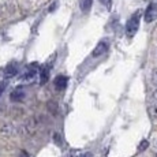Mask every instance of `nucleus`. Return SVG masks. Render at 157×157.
<instances>
[{
    "instance_id": "8",
    "label": "nucleus",
    "mask_w": 157,
    "mask_h": 157,
    "mask_svg": "<svg viewBox=\"0 0 157 157\" xmlns=\"http://www.w3.org/2000/svg\"><path fill=\"white\" fill-rule=\"evenodd\" d=\"M10 98H11V101H14V102L22 101L23 98H25V90H23V87H17L15 90H13L10 94Z\"/></svg>"
},
{
    "instance_id": "1",
    "label": "nucleus",
    "mask_w": 157,
    "mask_h": 157,
    "mask_svg": "<svg viewBox=\"0 0 157 157\" xmlns=\"http://www.w3.org/2000/svg\"><path fill=\"white\" fill-rule=\"evenodd\" d=\"M141 15H142V13H141V10H138L128 18L127 23H126V34H127V37L130 38L134 37L135 33L138 32L140 22H141Z\"/></svg>"
},
{
    "instance_id": "10",
    "label": "nucleus",
    "mask_w": 157,
    "mask_h": 157,
    "mask_svg": "<svg viewBox=\"0 0 157 157\" xmlns=\"http://www.w3.org/2000/svg\"><path fill=\"white\" fill-rule=\"evenodd\" d=\"M100 3L107 10H111V7H112V0H100Z\"/></svg>"
},
{
    "instance_id": "12",
    "label": "nucleus",
    "mask_w": 157,
    "mask_h": 157,
    "mask_svg": "<svg viewBox=\"0 0 157 157\" xmlns=\"http://www.w3.org/2000/svg\"><path fill=\"white\" fill-rule=\"evenodd\" d=\"M6 87H7V82L6 81H3V82H0V96L3 94V92L6 90Z\"/></svg>"
},
{
    "instance_id": "13",
    "label": "nucleus",
    "mask_w": 157,
    "mask_h": 157,
    "mask_svg": "<svg viewBox=\"0 0 157 157\" xmlns=\"http://www.w3.org/2000/svg\"><path fill=\"white\" fill-rule=\"evenodd\" d=\"M152 81H153V83L157 86V68H155L153 70V74H152Z\"/></svg>"
},
{
    "instance_id": "11",
    "label": "nucleus",
    "mask_w": 157,
    "mask_h": 157,
    "mask_svg": "<svg viewBox=\"0 0 157 157\" xmlns=\"http://www.w3.org/2000/svg\"><path fill=\"white\" fill-rule=\"evenodd\" d=\"M150 115H152L155 119H157V104L156 105H153L152 108H150Z\"/></svg>"
},
{
    "instance_id": "18",
    "label": "nucleus",
    "mask_w": 157,
    "mask_h": 157,
    "mask_svg": "<svg viewBox=\"0 0 157 157\" xmlns=\"http://www.w3.org/2000/svg\"><path fill=\"white\" fill-rule=\"evenodd\" d=\"M153 98H155V100H157V90L155 92V96H153Z\"/></svg>"
},
{
    "instance_id": "15",
    "label": "nucleus",
    "mask_w": 157,
    "mask_h": 157,
    "mask_svg": "<svg viewBox=\"0 0 157 157\" xmlns=\"http://www.w3.org/2000/svg\"><path fill=\"white\" fill-rule=\"evenodd\" d=\"M19 157H30V156H29V153L26 152V150H21V153H19Z\"/></svg>"
},
{
    "instance_id": "7",
    "label": "nucleus",
    "mask_w": 157,
    "mask_h": 157,
    "mask_svg": "<svg viewBox=\"0 0 157 157\" xmlns=\"http://www.w3.org/2000/svg\"><path fill=\"white\" fill-rule=\"evenodd\" d=\"M49 71H51V63L45 64L44 67L40 68V83L41 85H45L49 79Z\"/></svg>"
},
{
    "instance_id": "3",
    "label": "nucleus",
    "mask_w": 157,
    "mask_h": 157,
    "mask_svg": "<svg viewBox=\"0 0 157 157\" xmlns=\"http://www.w3.org/2000/svg\"><path fill=\"white\" fill-rule=\"evenodd\" d=\"M144 18H145V22L146 23H150L156 19L157 18V3L152 2L149 6H147L146 10H145Z\"/></svg>"
},
{
    "instance_id": "5",
    "label": "nucleus",
    "mask_w": 157,
    "mask_h": 157,
    "mask_svg": "<svg viewBox=\"0 0 157 157\" xmlns=\"http://www.w3.org/2000/svg\"><path fill=\"white\" fill-rule=\"evenodd\" d=\"M108 48H109V44H108L107 41H100V43L96 45L94 49H93L92 56L93 57H100L101 55H104V53L107 52Z\"/></svg>"
},
{
    "instance_id": "14",
    "label": "nucleus",
    "mask_w": 157,
    "mask_h": 157,
    "mask_svg": "<svg viewBox=\"0 0 157 157\" xmlns=\"http://www.w3.org/2000/svg\"><path fill=\"white\" fill-rule=\"evenodd\" d=\"M147 145H149V144H147V141H144V142L140 145V150H145L147 147Z\"/></svg>"
},
{
    "instance_id": "16",
    "label": "nucleus",
    "mask_w": 157,
    "mask_h": 157,
    "mask_svg": "<svg viewBox=\"0 0 157 157\" xmlns=\"http://www.w3.org/2000/svg\"><path fill=\"white\" fill-rule=\"evenodd\" d=\"M70 157H81V153L79 152H71Z\"/></svg>"
},
{
    "instance_id": "2",
    "label": "nucleus",
    "mask_w": 157,
    "mask_h": 157,
    "mask_svg": "<svg viewBox=\"0 0 157 157\" xmlns=\"http://www.w3.org/2000/svg\"><path fill=\"white\" fill-rule=\"evenodd\" d=\"M37 72H40V67H38V64H36V63L29 64L28 67L22 71L19 79L22 81V82H32V81L34 79V77H36Z\"/></svg>"
},
{
    "instance_id": "9",
    "label": "nucleus",
    "mask_w": 157,
    "mask_h": 157,
    "mask_svg": "<svg viewBox=\"0 0 157 157\" xmlns=\"http://www.w3.org/2000/svg\"><path fill=\"white\" fill-rule=\"evenodd\" d=\"M92 4H93V0H79V8L82 13L87 14L92 8Z\"/></svg>"
},
{
    "instance_id": "17",
    "label": "nucleus",
    "mask_w": 157,
    "mask_h": 157,
    "mask_svg": "<svg viewBox=\"0 0 157 157\" xmlns=\"http://www.w3.org/2000/svg\"><path fill=\"white\" fill-rule=\"evenodd\" d=\"M81 157H93V155L89 152H86V153H83V155H81Z\"/></svg>"
},
{
    "instance_id": "6",
    "label": "nucleus",
    "mask_w": 157,
    "mask_h": 157,
    "mask_svg": "<svg viewBox=\"0 0 157 157\" xmlns=\"http://www.w3.org/2000/svg\"><path fill=\"white\" fill-rule=\"evenodd\" d=\"M67 82H68V78L66 75H57L53 79V86H55L56 90H63L67 86Z\"/></svg>"
},
{
    "instance_id": "4",
    "label": "nucleus",
    "mask_w": 157,
    "mask_h": 157,
    "mask_svg": "<svg viewBox=\"0 0 157 157\" xmlns=\"http://www.w3.org/2000/svg\"><path fill=\"white\" fill-rule=\"evenodd\" d=\"M19 72V67H18L17 62H10L4 68V78L6 79H10V78H14L15 75Z\"/></svg>"
}]
</instances>
